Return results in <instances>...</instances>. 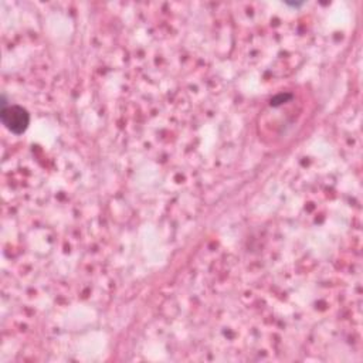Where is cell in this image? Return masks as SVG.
<instances>
[{"label": "cell", "mask_w": 363, "mask_h": 363, "mask_svg": "<svg viewBox=\"0 0 363 363\" xmlns=\"http://www.w3.org/2000/svg\"><path fill=\"white\" fill-rule=\"evenodd\" d=\"M0 119L3 125L13 133H23L28 123H30V115L28 112L20 106V105H7L4 99L1 101V109H0Z\"/></svg>", "instance_id": "obj_1"}]
</instances>
